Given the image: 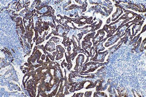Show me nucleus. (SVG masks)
Here are the masks:
<instances>
[{
	"label": "nucleus",
	"instance_id": "1",
	"mask_svg": "<svg viewBox=\"0 0 146 97\" xmlns=\"http://www.w3.org/2000/svg\"><path fill=\"white\" fill-rule=\"evenodd\" d=\"M132 48V45H122L111 56L107 73L114 81L126 83L146 73L145 53H133Z\"/></svg>",
	"mask_w": 146,
	"mask_h": 97
}]
</instances>
